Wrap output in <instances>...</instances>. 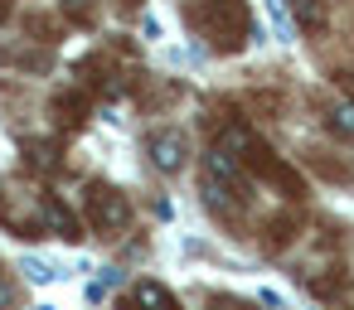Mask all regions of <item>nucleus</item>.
<instances>
[{"label":"nucleus","instance_id":"obj_10","mask_svg":"<svg viewBox=\"0 0 354 310\" xmlns=\"http://www.w3.org/2000/svg\"><path fill=\"white\" fill-rule=\"evenodd\" d=\"M306 165H310L315 175H325V180H335V184H349V180H354V165H349V160L339 165V160H330L325 151H306Z\"/></svg>","mask_w":354,"mask_h":310},{"label":"nucleus","instance_id":"obj_13","mask_svg":"<svg viewBox=\"0 0 354 310\" xmlns=\"http://www.w3.org/2000/svg\"><path fill=\"white\" fill-rule=\"evenodd\" d=\"M54 112H59V122H64V126H78V122H83V112H88V102H83V93H64V97L54 102Z\"/></svg>","mask_w":354,"mask_h":310},{"label":"nucleus","instance_id":"obj_18","mask_svg":"<svg viewBox=\"0 0 354 310\" xmlns=\"http://www.w3.org/2000/svg\"><path fill=\"white\" fill-rule=\"evenodd\" d=\"M25 271H30L35 281H54V267H49V262H35V257H30V262H25Z\"/></svg>","mask_w":354,"mask_h":310},{"label":"nucleus","instance_id":"obj_6","mask_svg":"<svg viewBox=\"0 0 354 310\" xmlns=\"http://www.w3.org/2000/svg\"><path fill=\"white\" fill-rule=\"evenodd\" d=\"M204 170H209V180H214V184H228L238 199H248V165H243L233 151L214 146V151L204 155Z\"/></svg>","mask_w":354,"mask_h":310},{"label":"nucleus","instance_id":"obj_20","mask_svg":"<svg viewBox=\"0 0 354 310\" xmlns=\"http://www.w3.org/2000/svg\"><path fill=\"white\" fill-rule=\"evenodd\" d=\"M10 20V0H0V25H6Z\"/></svg>","mask_w":354,"mask_h":310},{"label":"nucleus","instance_id":"obj_5","mask_svg":"<svg viewBox=\"0 0 354 310\" xmlns=\"http://www.w3.org/2000/svg\"><path fill=\"white\" fill-rule=\"evenodd\" d=\"M185 155H189L185 131L160 126V131H151V136H146V160H151L160 175H180V170H185Z\"/></svg>","mask_w":354,"mask_h":310},{"label":"nucleus","instance_id":"obj_7","mask_svg":"<svg viewBox=\"0 0 354 310\" xmlns=\"http://www.w3.org/2000/svg\"><path fill=\"white\" fill-rule=\"evenodd\" d=\"M122 310H180L175 291L160 286V281H136V291L122 300Z\"/></svg>","mask_w":354,"mask_h":310},{"label":"nucleus","instance_id":"obj_2","mask_svg":"<svg viewBox=\"0 0 354 310\" xmlns=\"http://www.w3.org/2000/svg\"><path fill=\"white\" fill-rule=\"evenodd\" d=\"M189 25L218 49V54H238L252 20H248V6L243 0H189Z\"/></svg>","mask_w":354,"mask_h":310},{"label":"nucleus","instance_id":"obj_14","mask_svg":"<svg viewBox=\"0 0 354 310\" xmlns=\"http://www.w3.org/2000/svg\"><path fill=\"white\" fill-rule=\"evenodd\" d=\"M339 291H344V271H325V276H310V296L330 300V296H339Z\"/></svg>","mask_w":354,"mask_h":310},{"label":"nucleus","instance_id":"obj_4","mask_svg":"<svg viewBox=\"0 0 354 310\" xmlns=\"http://www.w3.org/2000/svg\"><path fill=\"white\" fill-rule=\"evenodd\" d=\"M83 213H88V223L97 228V233H122V228H131V199L117 189V184H107V180H93L88 189H83Z\"/></svg>","mask_w":354,"mask_h":310},{"label":"nucleus","instance_id":"obj_19","mask_svg":"<svg viewBox=\"0 0 354 310\" xmlns=\"http://www.w3.org/2000/svg\"><path fill=\"white\" fill-rule=\"evenodd\" d=\"M335 88H339V93L354 102V73H349V68H344V73H335Z\"/></svg>","mask_w":354,"mask_h":310},{"label":"nucleus","instance_id":"obj_21","mask_svg":"<svg viewBox=\"0 0 354 310\" xmlns=\"http://www.w3.org/2000/svg\"><path fill=\"white\" fill-rule=\"evenodd\" d=\"M117 6H122V10H136V6H141V0H117Z\"/></svg>","mask_w":354,"mask_h":310},{"label":"nucleus","instance_id":"obj_17","mask_svg":"<svg viewBox=\"0 0 354 310\" xmlns=\"http://www.w3.org/2000/svg\"><path fill=\"white\" fill-rule=\"evenodd\" d=\"M0 310H15V281L0 271Z\"/></svg>","mask_w":354,"mask_h":310},{"label":"nucleus","instance_id":"obj_9","mask_svg":"<svg viewBox=\"0 0 354 310\" xmlns=\"http://www.w3.org/2000/svg\"><path fill=\"white\" fill-rule=\"evenodd\" d=\"M286 10H291V20H296L306 35H320V30L330 25V15H325L320 0H286Z\"/></svg>","mask_w":354,"mask_h":310},{"label":"nucleus","instance_id":"obj_12","mask_svg":"<svg viewBox=\"0 0 354 310\" xmlns=\"http://www.w3.org/2000/svg\"><path fill=\"white\" fill-rule=\"evenodd\" d=\"M291 238H296V218H291V213H277V218L262 228V242H267V247H286Z\"/></svg>","mask_w":354,"mask_h":310},{"label":"nucleus","instance_id":"obj_1","mask_svg":"<svg viewBox=\"0 0 354 310\" xmlns=\"http://www.w3.org/2000/svg\"><path fill=\"white\" fill-rule=\"evenodd\" d=\"M218 146L223 151H233L243 165H248V175H257V180H272L286 199H301L306 194V184H301V175L291 170V165H281V155L267 146V141H257L248 126H228L223 136H218Z\"/></svg>","mask_w":354,"mask_h":310},{"label":"nucleus","instance_id":"obj_15","mask_svg":"<svg viewBox=\"0 0 354 310\" xmlns=\"http://www.w3.org/2000/svg\"><path fill=\"white\" fill-rule=\"evenodd\" d=\"M64 10H68L78 25H93V0H64Z\"/></svg>","mask_w":354,"mask_h":310},{"label":"nucleus","instance_id":"obj_3","mask_svg":"<svg viewBox=\"0 0 354 310\" xmlns=\"http://www.w3.org/2000/svg\"><path fill=\"white\" fill-rule=\"evenodd\" d=\"M49 194H30L20 184H0V223H6L15 238H39L49 233V209H44Z\"/></svg>","mask_w":354,"mask_h":310},{"label":"nucleus","instance_id":"obj_11","mask_svg":"<svg viewBox=\"0 0 354 310\" xmlns=\"http://www.w3.org/2000/svg\"><path fill=\"white\" fill-rule=\"evenodd\" d=\"M320 122H325V131H330L335 141L354 146V107H325V112H320Z\"/></svg>","mask_w":354,"mask_h":310},{"label":"nucleus","instance_id":"obj_8","mask_svg":"<svg viewBox=\"0 0 354 310\" xmlns=\"http://www.w3.org/2000/svg\"><path fill=\"white\" fill-rule=\"evenodd\" d=\"M44 209H49V233H59L64 242H78V238H83V223H78V213H73V209H68L59 194H49V199H44Z\"/></svg>","mask_w":354,"mask_h":310},{"label":"nucleus","instance_id":"obj_16","mask_svg":"<svg viewBox=\"0 0 354 310\" xmlns=\"http://www.w3.org/2000/svg\"><path fill=\"white\" fill-rule=\"evenodd\" d=\"M209 310H257V305H248V300H238V296H214Z\"/></svg>","mask_w":354,"mask_h":310}]
</instances>
